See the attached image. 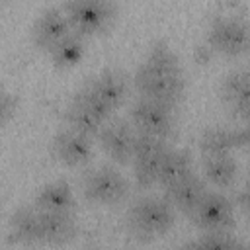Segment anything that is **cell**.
<instances>
[{
    "instance_id": "cell-1",
    "label": "cell",
    "mask_w": 250,
    "mask_h": 250,
    "mask_svg": "<svg viewBox=\"0 0 250 250\" xmlns=\"http://www.w3.org/2000/svg\"><path fill=\"white\" fill-rule=\"evenodd\" d=\"M133 84L139 98L154 100L172 107L182 102L186 92L184 70L178 55L166 41L156 39L148 47L145 59L133 74Z\"/></svg>"
},
{
    "instance_id": "cell-2",
    "label": "cell",
    "mask_w": 250,
    "mask_h": 250,
    "mask_svg": "<svg viewBox=\"0 0 250 250\" xmlns=\"http://www.w3.org/2000/svg\"><path fill=\"white\" fill-rule=\"evenodd\" d=\"M176 221L174 207L164 197H141L137 199L127 213L129 230L143 240H152L166 234Z\"/></svg>"
},
{
    "instance_id": "cell-3",
    "label": "cell",
    "mask_w": 250,
    "mask_h": 250,
    "mask_svg": "<svg viewBox=\"0 0 250 250\" xmlns=\"http://www.w3.org/2000/svg\"><path fill=\"white\" fill-rule=\"evenodd\" d=\"M248 45L250 31L242 16L221 14L211 20L207 27V47L213 53H221L225 57H240L248 51Z\"/></svg>"
},
{
    "instance_id": "cell-4",
    "label": "cell",
    "mask_w": 250,
    "mask_h": 250,
    "mask_svg": "<svg viewBox=\"0 0 250 250\" xmlns=\"http://www.w3.org/2000/svg\"><path fill=\"white\" fill-rule=\"evenodd\" d=\"M61 6L70 21L72 31L84 37L107 29L117 14L115 2L109 0H68Z\"/></svg>"
},
{
    "instance_id": "cell-5",
    "label": "cell",
    "mask_w": 250,
    "mask_h": 250,
    "mask_svg": "<svg viewBox=\"0 0 250 250\" xmlns=\"http://www.w3.org/2000/svg\"><path fill=\"white\" fill-rule=\"evenodd\" d=\"M80 189L84 197L92 203L100 205H113L125 199L129 191V182L127 178L113 166L102 164L96 168H90L82 176Z\"/></svg>"
},
{
    "instance_id": "cell-6",
    "label": "cell",
    "mask_w": 250,
    "mask_h": 250,
    "mask_svg": "<svg viewBox=\"0 0 250 250\" xmlns=\"http://www.w3.org/2000/svg\"><path fill=\"white\" fill-rule=\"evenodd\" d=\"M174 109L176 107L172 105L146 100V98H139L137 102H133L129 109L131 125L141 135H150V137L168 141V137L174 133V127H176Z\"/></svg>"
},
{
    "instance_id": "cell-7",
    "label": "cell",
    "mask_w": 250,
    "mask_h": 250,
    "mask_svg": "<svg viewBox=\"0 0 250 250\" xmlns=\"http://www.w3.org/2000/svg\"><path fill=\"white\" fill-rule=\"evenodd\" d=\"M172 146L168 145L166 139L150 137V135H137L131 164H133V176L139 188H152L156 184L158 168L168 154Z\"/></svg>"
},
{
    "instance_id": "cell-8",
    "label": "cell",
    "mask_w": 250,
    "mask_h": 250,
    "mask_svg": "<svg viewBox=\"0 0 250 250\" xmlns=\"http://www.w3.org/2000/svg\"><path fill=\"white\" fill-rule=\"evenodd\" d=\"M189 219L203 232L229 230L234 225V205L221 191H205L189 213Z\"/></svg>"
},
{
    "instance_id": "cell-9",
    "label": "cell",
    "mask_w": 250,
    "mask_h": 250,
    "mask_svg": "<svg viewBox=\"0 0 250 250\" xmlns=\"http://www.w3.org/2000/svg\"><path fill=\"white\" fill-rule=\"evenodd\" d=\"M51 152L61 164L78 168L92 158L94 139L78 131H72L68 127H61L51 139Z\"/></svg>"
},
{
    "instance_id": "cell-10",
    "label": "cell",
    "mask_w": 250,
    "mask_h": 250,
    "mask_svg": "<svg viewBox=\"0 0 250 250\" xmlns=\"http://www.w3.org/2000/svg\"><path fill=\"white\" fill-rule=\"evenodd\" d=\"M137 131L133 129V125L129 121L123 119H109L102 131L98 133V141L104 146L105 154L117 162V164H129L131 156H133V148H135V141H137Z\"/></svg>"
},
{
    "instance_id": "cell-11",
    "label": "cell",
    "mask_w": 250,
    "mask_h": 250,
    "mask_svg": "<svg viewBox=\"0 0 250 250\" xmlns=\"http://www.w3.org/2000/svg\"><path fill=\"white\" fill-rule=\"evenodd\" d=\"M248 143V129L246 125L230 127H207L199 135V150L203 158L211 156H232L234 150L246 146Z\"/></svg>"
},
{
    "instance_id": "cell-12",
    "label": "cell",
    "mask_w": 250,
    "mask_h": 250,
    "mask_svg": "<svg viewBox=\"0 0 250 250\" xmlns=\"http://www.w3.org/2000/svg\"><path fill=\"white\" fill-rule=\"evenodd\" d=\"M70 31H72V27H70V21H68L62 6H49V8L41 10L39 16L35 18V21L31 25V39L39 49L49 53Z\"/></svg>"
},
{
    "instance_id": "cell-13",
    "label": "cell",
    "mask_w": 250,
    "mask_h": 250,
    "mask_svg": "<svg viewBox=\"0 0 250 250\" xmlns=\"http://www.w3.org/2000/svg\"><path fill=\"white\" fill-rule=\"evenodd\" d=\"M221 100L234 117L242 121L248 117L250 109V74L246 66H236L229 70L221 80Z\"/></svg>"
},
{
    "instance_id": "cell-14",
    "label": "cell",
    "mask_w": 250,
    "mask_h": 250,
    "mask_svg": "<svg viewBox=\"0 0 250 250\" xmlns=\"http://www.w3.org/2000/svg\"><path fill=\"white\" fill-rule=\"evenodd\" d=\"M84 86L100 100L104 102L111 111H115L127 98L129 92V82L127 74L117 70V68H104L96 74H92Z\"/></svg>"
},
{
    "instance_id": "cell-15",
    "label": "cell",
    "mask_w": 250,
    "mask_h": 250,
    "mask_svg": "<svg viewBox=\"0 0 250 250\" xmlns=\"http://www.w3.org/2000/svg\"><path fill=\"white\" fill-rule=\"evenodd\" d=\"M6 238L10 244L20 246H35L41 244V227H39V211L33 205L18 207L10 219L6 229Z\"/></svg>"
},
{
    "instance_id": "cell-16",
    "label": "cell",
    "mask_w": 250,
    "mask_h": 250,
    "mask_svg": "<svg viewBox=\"0 0 250 250\" xmlns=\"http://www.w3.org/2000/svg\"><path fill=\"white\" fill-rule=\"evenodd\" d=\"M74 203V191L64 180L47 182L33 197V207L39 213H72Z\"/></svg>"
},
{
    "instance_id": "cell-17",
    "label": "cell",
    "mask_w": 250,
    "mask_h": 250,
    "mask_svg": "<svg viewBox=\"0 0 250 250\" xmlns=\"http://www.w3.org/2000/svg\"><path fill=\"white\" fill-rule=\"evenodd\" d=\"M207 191V184L201 176L197 174H188L186 178H182L180 182L172 184L170 188L164 189V199L178 211L189 215L193 211V207L199 203V199L203 197V193Z\"/></svg>"
},
{
    "instance_id": "cell-18",
    "label": "cell",
    "mask_w": 250,
    "mask_h": 250,
    "mask_svg": "<svg viewBox=\"0 0 250 250\" xmlns=\"http://www.w3.org/2000/svg\"><path fill=\"white\" fill-rule=\"evenodd\" d=\"M41 244H64L76 234L74 213H39Z\"/></svg>"
},
{
    "instance_id": "cell-19",
    "label": "cell",
    "mask_w": 250,
    "mask_h": 250,
    "mask_svg": "<svg viewBox=\"0 0 250 250\" xmlns=\"http://www.w3.org/2000/svg\"><path fill=\"white\" fill-rule=\"evenodd\" d=\"M62 119H64V127L78 131L90 139H96L98 133L102 131V127L107 123V121L100 119L96 113H92L86 105H82L74 98H70V102L66 104V107L62 111Z\"/></svg>"
},
{
    "instance_id": "cell-20",
    "label": "cell",
    "mask_w": 250,
    "mask_h": 250,
    "mask_svg": "<svg viewBox=\"0 0 250 250\" xmlns=\"http://www.w3.org/2000/svg\"><path fill=\"white\" fill-rule=\"evenodd\" d=\"M191 154L188 150L182 148H170L168 154L164 156L160 168H158V176H156V184L162 186L164 189L170 188L172 184L180 182L182 178H186L188 174H191Z\"/></svg>"
},
{
    "instance_id": "cell-21",
    "label": "cell",
    "mask_w": 250,
    "mask_h": 250,
    "mask_svg": "<svg viewBox=\"0 0 250 250\" xmlns=\"http://www.w3.org/2000/svg\"><path fill=\"white\" fill-rule=\"evenodd\" d=\"M84 53H86V37L76 31H70L49 51V57L55 66L70 68L82 61Z\"/></svg>"
},
{
    "instance_id": "cell-22",
    "label": "cell",
    "mask_w": 250,
    "mask_h": 250,
    "mask_svg": "<svg viewBox=\"0 0 250 250\" xmlns=\"http://www.w3.org/2000/svg\"><path fill=\"white\" fill-rule=\"evenodd\" d=\"M236 174H238V162L232 156L203 158V180L217 188H229L230 184H234Z\"/></svg>"
},
{
    "instance_id": "cell-23",
    "label": "cell",
    "mask_w": 250,
    "mask_h": 250,
    "mask_svg": "<svg viewBox=\"0 0 250 250\" xmlns=\"http://www.w3.org/2000/svg\"><path fill=\"white\" fill-rule=\"evenodd\" d=\"M72 98H74V100H78L82 105H86V107H88L92 113H96L100 119H104V121L113 119V111H111L104 102H100V100H98V98H96V96H94V94H92L84 84H82V86L72 94Z\"/></svg>"
},
{
    "instance_id": "cell-24",
    "label": "cell",
    "mask_w": 250,
    "mask_h": 250,
    "mask_svg": "<svg viewBox=\"0 0 250 250\" xmlns=\"http://www.w3.org/2000/svg\"><path fill=\"white\" fill-rule=\"evenodd\" d=\"M197 240L203 246V250H232V246L236 244V238H232L227 230L203 232Z\"/></svg>"
},
{
    "instance_id": "cell-25",
    "label": "cell",
    "mask_w": 250,
    "mask_h": 250,
    "mask_svg": "<svg viewBox=\"0 0 250 250\" xmlns=\"http://www.w3.org/2000/svg\"><path fill=\"white\" fill-rule=\"evenodd\" d=\"M16 107L18 100L14 98V94L0 86V127H4L16 115Z\"/></svg>"
},
{
    "instance_id": "cell-26",
    "label": "cell",
    "mask_w": 250,
    "mask_h": 250,
    "mask_svg": "<svg viewBox=\"0 0 250 250\" xmlns=\"http://www.w3.org/2000/svg\"><path fill=\"white\" fill-rule=\"evenodd\" d=\"M246 195H248V193H246V188H242V189H238V191L234 193V199H230L232 205H234V209L240 207L242 211H246V205H248V197H246Z\"/></svg>"
},
{
    "instance_id": "cell-27",
    "label": "cell",
    "mask_w": 250,
    "mask_h": 250,
    "mask_svg": "<svg viewBox=\"0 0 250 250\" xmlns=\"http://www.w3.org/2000/svg\"><path fill=\"white\" fill-rule=\"evenodd\" d=\"M176 250H203V246L199 244V240H189V242H184L182 246H178Z\"/></svg>"
},
{
    "instance_id": "cell-28",
    "label": "cell",
    "mask_w": 250,
    "mask_h": 250,
    "mask_svg": "<svg viewBox=\"0 0 250 250\" xmlns=\"http://www.w3.org/2000/svg\"><path fill=\"white\" fill-rule=\"evenodd\" d=\"M232 250H248V246H246L244 242H238V240H236V244L232 246Z\"/></svg>"
}]
</instances>
